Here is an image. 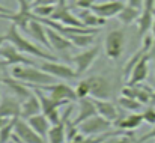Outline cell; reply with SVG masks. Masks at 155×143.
Returning a JSON list of instances; mask_svg holds the SVG:
<instances>
[{"instance_id": "cell-1", "label": "cell", "mask_w": 155, "mask_h": 143, "mask_svg": "<svg viewBox=\"0 0 155 143\" xmlns=\"http://www.w3.org/2000/svg\"><path fill=\"white\" fill-rule=\"evenodd\" d=\"M9 75L29 85L30 88H41L56 83V78L48 72L42 71L38 65H14L11 66Z\"/></svg>"}, {"instance_id": "cell-2", "label": "cell", "mask_w": 155, "mask_h": 143, "mask_svg": "<svg viewBox=\"0 0 155 143\" xmlns=\"http://www.w3.org/2000/svg\"><path fill=\"white\" fill-rule=\"evenodd\" d=\"M6 36H8V41L11 44H14L15 47L18 48L21 53H24L26 56H33V57H38L39 60H51L56 62L57 60V56L51 54L50 50H47L42 45H38V44H33L32 41H29L27 38H24L21 33H20V29L15 26V24H11L8 32H6Z\"/></svg>"}, {"instance_id": "cell-3", "label": "cell", "mask_w": 155, "mask_h": 143, "mask_svg": "<svg viewBox=\"0 0 155 143\" xmlns=\"http://www.w3.org/2000/svg\"><path fill=\"white\" fill-rule=\"evenodd\" d=\"M2 20H9L12 24H15L18 29L27 32V27L32 20H36L38 17L32 11V5L29 0H18V11L14 14H5L0 15Z\"/></svg>"}, {"instance_id": "cell-4", "label": "cell", "mask_w": 155, "mask_h": 143, "mask_svg": "<svg viewBox=\"0 0 155 143\" xmlns=\"http://www.w3.org/2000/svg\"><path fill=\"white\" fill-rule=\"evenodd\" d=\"M125 44H127V38H125V32L120 29H114L111 32L107 33L105 39H104V51L105 56L111 60H117L124 50H125Z\"/></svg>"}, {"instance_id": "cell-5", "label": "cell", "mask_w": 155, "mask_h": 143, "mask_svg": "<svg viewBox=\"0 0 155 143\" xmlns=\"http://www.w3.org/2000/svg\"><path fill=\"white\" fill-rule=\"evenodd\" d=\"M110 128H111V122L107 121L103 116H100V115H95V116L86 119L84 122H81L78 125V131L86 137L103 136V134L110 131Z\"/></svg>"}, {"instance_id": "cell-6", "label": "cell", "mask_w": 155, "mask_h": 143, "mask_svg": "<svg viewBox=\"0 0 155 143\" xmlns=\"http://www.w3.org/2000/svg\"><path fill=\"white\" fill-rule=\"evenodd\" d=\"M98 56H100V47L98 45L89 47L83 51H80V53H77V54H74L71 57V60H72L74 69L77 72V77L83 75L87 69H91V66L95 63Z\"/></svg>"}, {"instance_id": "cell-7", "label": "cell", "mask_w": 155, "mask_h": 143, "mask_svg": "<svg viewBox=\"0 0 155 143\" xmlns=\"http://www.w3.org/2000/svg\"><path fill=\"white\" fill-rule=\"evenodd\" d=\"M41 91H44L45 94L51 96L53 99H57V101H63L66 104H72L75 101H78V96L75 94V89H72L69 85H65V83H53V85H47V86H41L38 88Z\"/></svg>"}, {"instance_id": "cell-8", "label": "cell", "mask_w": 155, "mask_h": 143, "mask_svg": "<svg viewBox=\"0 0 155 143\" xmlns=\"http://www.w3.org/2000/svg\"><path fill=\"white\" fill-rule=\"evenodd\" d=\"M42 71L48 72L54 78H60V80H74L77 78V72L74 68L59 63V62H51V60H41L38 65Z\"/></svg>"}, {"instance_id": "cell-9", "label": "cell", "mask_w": 155, "mask_h": 143, "mask_svg": "<svg viewBox=\"0 0 155 143\" xmlns=\"http://www.w3.org/2000/svg\"><path fill=\"white\" fill-rule=\"evenodd\" d=\"M14 137L18 139L21 143H48L45 137H42L41 134H38L29 124L26 119H18L17 125H15V131H14Z\"/></svg>"}, {"instance_id": "cell-10", "label": "cell", "mask_w": 155, "mask_h": 143, "mask_svg": "<svg viewBox=\"0 0 155 143\" xmlns=\"http://www.w3.org/2000/svg\"><path fill=\"white\" fill-rule=\"evenodd\" d=\"M0 59L6 60L11 66H14V65H36L32 59H29L24 53H21L9 41L5 42L0 48Z\"/></svg>"}, {"instance_id": "cell-11", "label": "cell", "mask_w": 155, "mask_h": 143, "mask_svg": "<svg viewBox=\"0 0 155 143\" xmlns=\"http://www.w3.org/2000/svg\"><path fill=\"white\" fill-rule=\"evenodd\" d=\"M91 83V96L89 98H97V99H110L113 88L108 78L103 75H92L87 77Z\"/></svg>"}, {"instance_id": "cell-12", "label": "cell", "mask_w": 155, "mask_h": 143, "mask_svg": "<svg viewBox=\"0 0 155 143\" xmlns=\"http://www.w3.org/2000/svg\"><path fill=\"white\" fill-rule=\"evenodd\" d=\"M154 92V89L151 86L145 85V83H140V85H136V86H127L125 85L124 89H122V95L124 96L136 98L137 101H140L145 105L151 104V96H152Z\"/></svg>"}, {"instance_id": "cell-13", "label": "cell", "mask_w": 155, "mask_h": 143, "mask_svg": "<svg viewBox=\"0 0 155 143\" xmlns=\"http://www.w3.org/2000/svg\"><path fill=\"white\" fill-rule=\"evenodd\" d=\"M125 8V3L122 0H110V2H104V3H95L91 9L103 17V18H111V17H117L119 12Z\"/></svg>"}, {"instance_id": "cell-14", "label": "cell", "mask_w": 155, "mask_h": 143, "mask_svg": "<svg viewBox=\"0 0 155 143\" xmlns=\"http://www.w3.org/2000/svg\"><path fill=\"white\" fill-rule=\"evenodd\" d=\"M0 83L6 85V86L9 88V91L12 92V95L15 96L17 99H20V101L27 99L29 96L33 94V89H32L29 85H26V83H23V81H20V80H15V78L11 77V75L3 77Z\"/></svg>"}, {"instance_id": "cell-15", "label": "cell", "mask_w": 155, "mask_h": 143, "mask_svg": "<svg viewBox=\"0 0 155 143\" xmlns=\"http://www.w3.org/2000/svg\"><path fill=\"white\" fill-rule=\"evenodd\" d=\"M149 62H151V59H149V56L146 54V56L134 66V69H133V72L130 74V77H128V80L125 81V85H127V86H136V85L143 83V81L148 78V75H149Z\"/></svg>"}, {"instance_id": "cell-16", "label": "cell", "mask_w": 155, "mask_h": 143, "mask_svg": "<svg viewBox=\"0 0 155 143\" xmlns=\"http://www.w3.org/2000/svg\"><path fill=\"white\" fill-rule=\"evenodd\" d=\"M39 45L45 47L47 50H51V45H50V41H48V35H47V26H44L42 21L39 20H32L29 27H27V32Z\"/></svg>"}, {"instance_id": "cell-17", "label": "cell", "mask_w": 155, "mask_h": 143, "mask_svg": "<svg viewBox=\"0 0 155 143\" xmlns=\"http://www.w3.org/2000/svg\"><path fill=\"white\" fill-rule=\"evenodd\" d=\"M47 35H48V41L50 45L54 51H60V53H69L71 50H74L75 45L62 33H59L57 30H54L51 27L47 26Z\"/></svg>"}, {"instance_id": "cell-18", "label": "cell", "mask_w": 155, "mask_h": 143, "mask_svg": "<svg viewBox=\"0 0 155 143\" xmlns=\"http://www.w3.org/2000/svg\"><path fill=\"white\" fill-rule=\"evenodd\" d=\"M0 116L3 118H21V101L14 95L3 96L0 99Z\"/></svg>"}, {"instance_id": "cell-19", "label": "cell", "mask_w": 155, "mask_h": 143, "mask_svg": "<svg viewBox=\"0 0 155 143\" xmlns=\"http://www.w3.org/2000/svg\"><path fill=\"white\" fill-rule=\"evenodd\" d=\"M95 107H97V111L100 116L105 118L107 121H110L111 124H114L117 119H119V111H117V107L110 101V99H97V98H92Z\"/></svg>"}, {"instance_id": "cell-20", "label": "cell", "mask_w": 155, "mask_h": 143, "mask_svg": "<svg viewBox=\"0 0 155 143\" xmlns=\"http://www.w3.org/2000/svg\"><path fill=\"white\" fill-rule=\"evenodd\" d=\"M95 115H98V111H97V107H95L92 98H81V99H78V113L72 119V122L78 127L81 122H84L86 119H89Z\"/></svg>"}, {"instance_id": "cell-21", "label": "cell", "mask_w": 155, "mask_h": 143, "mask_svg": "<svg viewBox=\"0 0 155 143\" xmlns=\"http://www.w3.org/2000/svg\"><path fill=\"white\" fill-rule=\"evenodd\" d=\"M39 113H42L41 101H39L38 95L33 91V94L29 96L27 99L21 101V119H29V118L36 116Z\"/></svg>"}, {"instance_id": "cell-22", "label": "cell", "mask_w": 155, "mask_h": 143, "mask_svg": "<svg viewBox=\"0 0 155 143\" xmlns=\"http://www.w3.org/2000/svg\"><path fill=\"white\" fill-rule=\"evenodd\" d=\"M143 115L142 113H130L124 118H119L114 125L117 127V130H122V131H133V130H137L142 124H143Z\"/></svg>"}, {"instance_id": "cell-23", "label": "cell", "mask_w": 155, "mask_h": 143, "mask_svg": "<svg viewBox=\"0 0 155 143\" xmlns=\"http://www.w3.org/2000/svg\"><path fill=\"white\" fill-rule=\"evenodd\" d=\"M77 17L83 21L84 27H89V29H100V27L105 26V23H107L105 18L97 15L92 9H80Z\"/></svg>"}, {"instance_id": "cell-24", "label": "cell", "mask_w": 155, "mask_h": 143, "mask_svg": "<svg viewBox=\"0 0 155 143\" xmlns=\"http://www.w3.org/2000/svg\"><path fill=\"white\" fill-rule=\"evenodd\" d=\"M26 121H27V124H29L38 134H41L42 137L47 139V134H48V131H50V128H51V122L48 121V118H47L45 115L39 113V115L32 116V118H29V119H26Z\"/></svg>"}, {"instance_id": "cell-25", "label": "cell", "mask_w": 155, "mask_h": 143, "mask_svg": "<svg viewBox=\"0 0 155 143\" xmlns=\"http://www.w3.org/2000/svg\"><path fill=\"white\" fill-rule=\"evenodd\" d=\"M155 20V11H148V9H143L139 20H137V29H139V35L143 38L148 35V32H151L152 29V24H154Z\"/></svg>"}, {"instance_id": "cell-26", "label": "cell", "mask_w": 155, "mask_h": 143, "mask_svg": "<svg viewBox=\"0 0 155 143\" xmlns=\"http://www.w3.org/2000/svg\"><path fill=\"white\" fill-rule=\"evenodd\" d=\"M47 142L48 143H66V127H65V121L62 119L60 124L51 125L48 134H47Z\"/></svg>"}, {"instance_id": "cell-27", "label": "cell", "mask_w": 155, "mask_h": 143, "mask_svg": "<svg viewBox=\"0 0 155 143\" xmlns=\"http://www.w3.org/2000/svg\"><path fill=\"white\" fill-rule=\"evenodd\" d=\"M140 14H142V11H139V9H136V8H131V6H128V5L125 3V8L119 12L117 20H119L122 24H125V26H131L133 23H137Z\"/></svg>"}, {"instance_id": "cell-28", "label": "cell", "mask_w": 155, "mask_h": 143, "mask_svg": "<svg viewBox=\"0 0 155 143\" xmlns=\"http://www.w3.org/2000/svg\"><path fill=\"white\" fill-rule=\"evenodd\" d=\"M117 104H119L120 108H124L130 113H142L145 110V104H142L136 98H130V96H119Z\"/></svg>"}, {"instance_id": "cell-29", "label": "cell", "mask_w": 155, "mask_h": 143, "mask_svg": "<svg viewBox=\"0 0 155 143\" xmlns=\"http://www.w3.org/2000/svg\"><path fill=\"white\" fill-rule=\"evenodd\" d=\"M95 36L97 33H75V35H69L66 36L75 47L78 48H89L95 42Z\"/></svg>"}, {"instance_id": "cell-30", "label": "cell", "mask_w": 155, "mask_h": 143, "mask_svg": "<svg viewBox=\"0 0 155 143\" xmlns=\"http://www.w3.org/2000/svg\"><path fill=\"white\" fill-rule=\"evenodd\" d=\"M20 118H14L11 119L9 124H6L2 130H0V143H8L12 140L14 137V131H15V125H17V121Z\"/></svg>"}, {"instance_id": "cell-31", "label": "cell", "mask_w": 155, "mask_h": 143, "mask_svg": "<svg viewBox=\"0 0 155 143\" xmlns=\"http://www.w3.org/2000/svg\"><path fill=\"white\" fill-rule=\"evenodd\" d=\"M103 143H134V139H133V136L128 131L117 130V133H114L113 136L107 137Z\"/></svg>"}, {"instance_id": "cell-32", "label": "cell", "mask_w": 155, "mask_h": 143, "mask_svg": "<svg viewBox=\"0 0 155 143\" xmlns=\"http://www.w3.org/2000/svg\"><path fill=\"white\" fill-rule=\"evenodd\" d=\"M75 94L78 96V99L81 98H89L91 96V83H89V78H83L77 83L75 86Z\"/></svg>"}, {"instance_id": "cell-33", "label": "cell", "mask_w": 155, "mask_h": 143, "mask_svg": "<svg viewBox=\"0 0 155 143\" xmlns=\"http://www.w3.org/2000/svg\"><path fill=\"white\" fill-rule=\"evenodd\" d=\"M54 9H56V5H51V6H35V8H32L33 14L38 18H51Z\"/></svg>"}, {"instance_id": "cell-34", "label": "cell", "mask_w": 155, "mask_h": 143, "mask_svg": "<svg viewBox=\"0 0 155 143\" xmlns=\"http://www.w3.org/2000/svg\"><path fill=\"white\" fill-rule=\"evenodd\" d=\"M142 115H143V121H145L146 124L155 125V107L154 105L146 107V108L142 111Z\"/></svg>"}, {"instance_id": "cell-35", "label": "cell", "mask_w": 155, "mask_h": 143, "mask_svg": "<svg viewBox=\"0 0 155 143\" xmlns=\"http://www.w3.org/2000/svg\"><path fill=\"white\" fill-rule=\"evenodd\" d=\"M95 5V0H75L74 6L78 9H91Z\"/></svg>"}, {"instance_id": "cell-36", "label": "cell", "mask_w": 155, "mask_h": 143, "mask_svg": "<svg viewBox=\"0 0 155 143\" xmlns=\"http://www.w3.org/2000/svg\"><path fill=\"white\" fill-rule=\"evenodd\" d=\"M9 71H11V65L6 60L0 59V81H2L3 77H8L9 75Z\"/></svg>"}, {"instance_id": "cell-37", "label": "cell", "mask_w": 155, "mask_h": 143, "mask_svg": "<svg viewBox=\"0 0 155 143\" xmlns=\"http://www.w3.org/2000/svg\"><path fill=\"white\" fill-rule=\"evenodd\" d=\"M57 2L59 0H33L30 5H32V8H35V6H51V5H57Z\"/></svg>"}, {"instance_id": "cell-38", "label": "cell", "mask_w": 155, "mask_h": 143, "mask_svg": "<svg viewBox=\"0 0 155 143\" xmlns=\"http://www.w3.org/2000/svg\"><path fill=\"white\" fill-rule=\"evenodd\" d=\"M127 5L131 8H136L139 11H143L145 8V0H127Z\"/></svg>"}, {"instance_id": "cell-39", "label": "cell", "mask_w": 155, "mask_h": 143, "mask_svg": "<svg viewBox=\"0 0 155 143\" xmlns=\"http://www.w3.org/2000/svg\"><path fill=\"white\" fill-rule=\"evenodd\" d=\"M148 11H155V0H145V8Z\"/></svg>"}, {"instance_id": "cell-40", "label": "cell", "mask_w": 155, "mask_h": 143, "mask_svg": "<svg viewBox=\"0 0 155 143\" xmlns=\"http://www.w3.org/2000/svg\"><path fill=\"white\" fill-rule=\"evenodd\" d=\"M148 56H149V59L155 63V38H154V44H152V47H151V50H149Z\"/></svg>"}, {"instance_id": "cell-41", "label": "cell", "mask_w": 155, "mask_h": 143, "mask_svg": "<svg viewBox=\"0 0 155 143\" xmlns=\"http://www.w3.org/2000/svg\"><path fill=\"white\" fill-rule=\"evenodd\" d=\"M15 11L9 9V8H5L3 5H0V15H5V14H14Z\"/></svg>"}, {"instance_id": "cell-42", "label": "cell", "mask_w": 155, "mask_h": 143, "mask_svg": "<svg viewBox=\"0 0 155 143\" xmlns=\"http://www.w3.org/2000/svg\"><path fill=\"white\" fill-rule=\"evenodd\" d=\"M12 119H14V118H12ZM9 122H11L9 118H3V116H0V130H2L6 124H9Z\"/></svg>"}, {"instance_id": "cell-43", "label": "cell", "mask_w": 155, "mask_h": 143, "mask_svg": "<svg viewBox=\"0 0 155 143\" xmlns=\"http://www.w3.org/2000/svg\"><path fill=\"white\" fill-rule=\"evenodd\" d=\"M148 139H155V125H154V130H152L151 133H148L146 136L142 137V140H148Z\"/></svg>"}, {"instance_id": "cell-44", "label": "cell", "mask_w": 155, "mask_h": 143, "mask_svg": "<svg viewBox=\"0 0 155 143\" xmlns=\"http://www.w3.org/2000/svg\"><path fill=\"white\" fill-rule=\"evenodd\" d=\"M5 42H8V36H6V33H5V35H0V48H2V45H3Z\"/></svg>"}, {"instance_id": "cell-45", "label": "cell", "mask_w": 155, "mask_h": 143, "mask_svg": "<svg viewBox=\"0 0 155 143\" xmlns=\"http://www.w3.org/2000/svg\"><path fill=\"white\" fill-rule=\"evenodd\" d=\"M149 105H154L155 107V92L152 94V96H151V104H149Z\"/></svg>"}, {"instance_id": "cell-46", "label": "cell", "mask_w": 155, "mask_h": 143, "mask_svg": "<svg viewBox=\"0 0 155 143\" xmlns=\"http://www.w3.org/2000/svg\"><path fill=\"white\" fill-rule=\"evenodd\" d=\"M151 33H152V36L155 38V20H154V24H152V29H151Z\"/></svg>"}, {"instance_id": "cell-47", "label": "cell", "mask_w": 155, "mask_h": 143, "mask_svg": "<svg viewBox=\"0 0 155 143\" xmlns=\"http://www.w3.org/2000/svg\"><path fill=\"white\" fill-rule=\"evenodd\" d=\"M8 143H20V142H17V140H14V139H12L11 142H8Z\"/></svg>"}, {"instance_id": "cell-48", "label": "cell", "mask_w": 155, "mask_h": 143, "mask_svg": "<svg viewBox=\"0 0 155 143\" xmlns=\"http://www.w3.org/2000/svg\"><path fill=\"white\" fill-rule=\"evenodd\" d=\"M29 2H30V3H32V2H33V0H29Z\"/></svg>"}, {"instance_id": "cell-49", "label": "cell", "mask_w": 155, "mask_h": 143, "mask_svg": "<svg viewBox=\"0 0 155 143\" xmlns=\"http://www.w3.org/2000/svg\"><path fill=\"white\" fill-rule=\"evenodd\" d=\"M154 65H155V63H154Z\"/></svg>"}]
</instances>
